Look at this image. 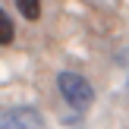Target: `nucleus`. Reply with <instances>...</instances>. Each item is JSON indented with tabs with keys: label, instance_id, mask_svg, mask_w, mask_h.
<instances>
[{
	"label": "nucleus",
	"instance_id": "nucleus-1",
	"mask_svg": "<svg viewBox=\"0 0 129 129\" xmlns=\"http://www.w3.org/2000/svg\"><path fill=\"white\" fill-rule=\"evenodd\" d=\"M57 88H60V94L66 98V104L76 107V110H85L94 101L91 82H88L85 76H79V73H60L57 76Z\"/></svg>",
	"mask_w": 129,
	"mask_h": 129
},
{
	"label": "nucleus",
	"instance_id": "nucleus-2",
	"mask_svg": "<svg viewBox=\"0 0 129 129\" xmlns=\"http://www.w3.org/2000/svg\"><path fill=\"white\" fill-rule=\"evenodd\" d=\"M0 129H44V117L35 107H13L0 117Z\"/></svg>",
	"mask_w": 129,
	"mask_h": 129
},
{
	"label": "nucleus",
	"instance_id": "nucleus-3",
	"mask_svg": "<svg viewBox=\"0 0 129 129\" xmlns=\"http://www.w3.org/2000/svg\"><path fill=\"white\" fill-rule=\"evenodd\" d=\"M19 13H22L28 22H35V19H41V0H16Z\"/></svg>",
	"mask_w": 129,
	"mask_h": 129
},
{
	"label": "nucleus",
	"instance_id": "nucleus-4",
	"mask_svg": "<svg viewBox=\"0 0 129 129\" xmlns=\"http://www.w3.org/2000/svg\"><path fill=\"white\" fill-rule=\"evenodd\" d=\"M13 35H16V28H13L10 16L0 10V44H10V41H13Z\"/></svg>",
	"mask_w": 129,
	"mask_h": 129
}]
</instances>
